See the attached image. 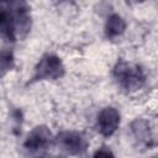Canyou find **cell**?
Here are the masks:
<instances>
[{"instance_id": "obj_1", "label": "cell", "mask_w": 158, "mask_h": 158, "mask_svg": "<svg viewBox=\"0 0 158 158\" xmlns=\"http://www.w3.org/2000/svg\"><path fill=\"white\" fill-rule=\"evenodd\" d=\"M116 75L118 80L127 88H137L143 80V75L139 69H131L127 64H120L116 68Z\"/></svg>"}, {"instance_id": "obj_2", "label": "cell", "mask_w": 158, "mask_h": 158, "mask_svg": "<svg viewBox=\"0 0 158 158\" xmlns=\"http://www.w3.org/2000/svg\"><path fill=\"white\" fill-rule=\"evenodd\" d=\"M120 122V116L116 110L114 109H105L99 116V125L100 130L105 136H110L117 127Z\"/></svg>"}, {"instance_id": "obj_3", "label": "cell", "mask_w": 158, "mask_h": 158, "mask_svg": "<svg viewBox=\"0 0 158 158\" xmlns=\"http://www.w3.org/2000/svg\"><path fill=\"white\" fill-rule=\"evenodd\" d=\"M38 72L41 77H46V78L58 77L62 72L60 62L54 57H48L47 59L42 60V63L38 67Z\"/></svg>"}, {"instance_id": "obj_4", "label": "cell", "mask_w": 158, "mask_h": 158, "mask_svg": "<svg viewBox=\"0 0 158 158\" xmlns=\"http://www.w3.org/2000/svg\"><path fill=\"white\" fill-rule=\"evenodd\" d=\"M60 142L65 149L69 152H79L80 149H84L85 142L84 139L75 133H63L60 136Z\"/></svg>"}, {"instance_id": "obj_5", "label": "cell", "mask_w": 158, "mask_h": 158, "mask_svg": "<svg viewBox=\"0 0 158 158\" xmlns=\"http://www.w3.org/2000/svg\"><path fill=\"white\" fill-rule=\"evenodd\" d=\"M48 138H49V135L46 131V128H40L38 127L31 136H28L26 146L31 149H38V148H42L47 144Z\"/></svg>"}, {"instance_id": "obj_6", "label": "cell", "mask_w": 158, "mask_h": 158, "mask_svg": "<svg viewBox=\"0 0 158 158\" xmlns=\"http://www.w3.org/2000/svg\"><path fill=\"white\" fill-rule=\"evenodd\" d=\"M123 27H125V23H123L122 19L118 16H112L107 22V35L116 36L122 32Z\"/></svg>"}]
</instances>
